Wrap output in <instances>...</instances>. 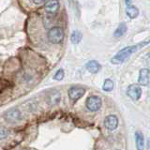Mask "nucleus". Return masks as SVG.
I'll return each instance as SVG.
<instances>
[{"label":"nucleus","instance_id":"obj_6","mask_svg":"<svg viewBox=\"0 0 150 150\" xmlns=\"http://www.w3.org/2000/svg\"><path fill=\"white\" fill-rule=\"evenodd\" d=\"M84 88L82 86H72L69 89V97L70 100H77L80 98H82L84 95Z\"/></svg>","mask_w":150,"mask_h":150},{"label":"nucleus","instance_id":"obj_7","mask_svg":"<svg viewBox=\"0 0 150 150\" xmlns=\"http://www.w3.org/2000/svg\"><path fill=\"white\" fill-rule=\"evenodd\" d=\"M47 103L50 106H54L56 104H58L61 100V94L57 90H53L47 94V98H46Z\"/></svg>","mask_w":150,"mask_h":150},{"label":"nucleus","instance_id":"obj_18","mask_svg":"<svg viewBox=\"0 0 150 150\" xmlns=\"http://www.w3.org/2000/svg\"><path fill=\"white\" fill-rule=\"evenodd\" d=\"M64 70L63 69H59L57 72H56L54 74V79L56 80V81H61L63 78H64Z\"/></svg>","mask_w":150,"mask_h":150},{"label":"nucleus","instance_id":"obj_11","mask_svg":"<svg viewBox=\"0 0 150 150\" xmlns=\"http://www.w3.org/2000/svg\"><path fill=\"white\" fill-rule=\"evenodd\" d=\"M135 141L137 150H144V134L139 130L135 132Z\"/></svg>","mask_w":150,"mask_h":150},{"label":"nucleus","instance_id":"obj_3","mask_svg":"<svg viewBox=\"0 0 150 150\" xmlns=\"http://www.w3.org/2000/svg\"><path fill=\"white\" fill-rule=\"evenodd\" d=\"M5 118L7 121L11 122V123H17V122L21 121L23 118V115L20 112V110L17 108H11L6 112L5 114Z\"/></svg>","mask_w":150,"mask_h":150},{"label":"nucleus","instance_id":"obj_13","mask_svg":"<svg viewBox=\"0 0 150 150\" xmlns=\"http://www.w3.org/2000/svg\"><path fill=\"white\" fill-rule=\"evenodd\" d=\"M126 13L130 19H134L139 15V9L131 5H128L126 8Z\"/></svg>","mask_w":150,"mask_h":150},{"label":"nucleus","instance_id":"obj_16","mask_svg":"<svg viewBox=\"0 0 150 150\" xmlns=\"http://www.w3.org/2000/svg\"><path fill=\"white\" fill-rule=\"evenodd\" d=\"M103 90L110 92L114 89V82L112 81L111 79H106L104 81V83H103Z\"/></svg>","mask_w":150,"mask_h":150},{"label":"nucleus","instance_id":"obj_14","mask_svg":"<svg viewBox=\"0 0 150 150\" xmlns=\"http://www.w3.org/2000/svg\"><path fill=\"white\" fill-rule=\"evenodd\" d=\"M127 31V25L125 23H121L118 25V27L116 28V30L114 33V36L115 38H120L123 36Z\"/></svg>","mask_w":150,"mask_h":150},{"label":"nucleus","instance_id":"obj_9","mask_svg":"<svg viewBox=\"0 0 150 150\" xmlns=\"http://www.w3.org/2000/svg\"><path fill=\"white\" fill-rule=\"evenodd\" d=\"M139 84L147 86L150 83V71L148 69H143L140 70L139 73Z\"/></svg>","mask_w":150,"mask_h":150},{"label":"nucleus","instance_id":"obj_1","mask_svg":"<svg viewBox=\"0 0 150 150\" xmlns=\"http://www.w3.org/2000/svg\"><path fill=\"white\" fill-rule=\"evenodd\" d=\"M144 44H147V42H144V43H141L138 45H133V46H129V47H126V48L122 49L121 51H119L114 57L112 58L111 62L112 64H121L123 63L124 61L129 57V56L132 54L133 53H135L136 51L138 49H140L142 46H144Z\"/></svg>","mask_w":150,"mask_h":150},{"label":"nucleus","instance_id":"obj_12","mask_svg":"<svg viewBox=\"0 0 150 150\" xmlns=\"http://www.w3.org/2000/svg\"><path fill=\"white\" fill-rule=\"evenodd\" d=\"M86 69L89 72H91V73H97L101 69V66L98 64L97 61L95 60H91V61H89V62L86 64Z\"/></svg>","mask_w":150,"mask_h":150},{"label":"nucleus","instance_id":"obj_19","mask_svg":"<svg viewBox=\"0 0 150 150\" xmlns=\"http://www.w3.org/2000/svg\"><path fill=\"white\" fill-rule=\"evenodd\" d=\"M33 2H34L35 4H37V5H40L42 3L46 2V0H33Z\"/></svg>","mask_w":150,"mask_h":150},{"label":"nucleus","instance_id":"obj_17","mask_svg":"<svg viewBox=\"0 0 150 150\" xmlns=\"http://www.w3.org/2000/svg\"><path fill=\"white\" fill-rule=\"evenodd\" d=\"M8 137V129L4 128L3 126H0V141L4 140Z\"/></svg>","mask_w":150,"mask_h":150},{"label":"nucleus","instance_id":"obj_4","mask_svg":"<svg viewBox=\"0 0 150 150\" xmlns=\"http://www.w3.org/2000/svg\"><path fill=\"white\" fill-rule=\"evenodd\" d=\"M86 105L89 111L97 112L100 110L101 107V100L97 96H91L86 100Z\"/></svg>","mask_w":150,"mask_h":150},{"label":"nucleus","instance_id":"obj_5","mask_svg":"<svg viewBox=\"0 0 150 150\" xmlns=\"http://www.w3.org/2000/svg\"><path fill=\"white\" fill-rule=\"evenodd\" d=\"M142 88H141L138 84H130L128 88L127 94L128 96L133 100H138L142 96Z\"/></svg>","mask_w":150,"mask_h":150},{"label":"nucleus","instance_id":"obj_8","mask_svg":"<svg viewBox=\"0 0 150 150\" xmlns=\"http://www.w3.org/2000/svg\"><path fill=\"white\" fill-rule=\"evenodd\" d=\"M104 125L107 129L115 130L117 128V126H118V118L115 115H108L104 120Z\"/></svg>","mask_w":150,"mask_h":150},{"label":"nucleus","instance_id":"obj_15","mask_svg":"<svg viewBox=\"0 0 150 150\" xmlns=\"http://www.w3.org/2000/svg\"><path fill=\"white\" fill-rule=\"evenodd\" d=\"M82 38H83V35L81 32L74 31L71 34V37H70V40H71L73 44H78L79 42L82 40Z\"/></svg>","mask_w":150,"mask_h":150},{"label":"nucleus","instance_id":"obj_20","mask_svg":"<svg viewBox=\"0 0 150 150\" xmlns=\"http://www.w3.org/2000/svg\"><path fill=\"white\" fill-rule=\"evenodd\" d=\"M125 1H126V4H127V5H129V3H130L131 0H125Z\"/></svg>","mask_w":150,"mask_h":150},{"label":"nucleus","instance_id":"obj_2","mask_svg":"<svg viewBox=\"0 0 150 150\" xmlns=\"http://www.w3.org/2000/svg\"><path fill=\"white\" fill-rule=\"evenodd\" d=\"M64 39V31L59 26H54L51 28L48 32V40L54 44H58Z\"/></svg>","mask_w":150,"mask_h":150},{"label":"nucleus","instance_id":"obj_10","mask_svg":"<svg viewBox=\"0 0 150 150\" xmlns=\"http://www.w3.org/2000/svg\"><path fill=\"white\" fill-rule=\"evenodd\" d=\"M59 9L58 0H48L45 3V11L50 14H54Z\"/></svg>","mask_w":150,"mask_h":150}]
</instances>
